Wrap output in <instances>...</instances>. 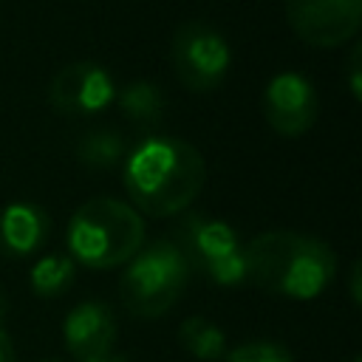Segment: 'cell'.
<instances>
[{"label":"cell","instance_id":"obj_1","mask_svg":"<svg viewBox=\"0 0 362 362\" xmlns=\"http://www.w3.org/2000/svg\"><path fill=\"white\" fill-rule=\"evenodd\" d=\"M206 184V161L184 139H144L124 164V189L133 209L167 218L184 212Z\"/></svg>","mask_w":362,"mask_h":362},{"label":"cell","instance_id":"obj_2","mask_svg":"<svg viewBox=\"0 0 362 362\" xmlns=\"http://www.w3.org/2000/svg\"><path fill=\"white\" fill-rule=\"evenodd\" d=\"M243 263L255 286L294 300L322 294L337 272V255L325 240L291 229L255 235L243 246Z\"/></svg>","mask_w":362,"mask_h":362},{"label":"cell","instance_id":"obj_3","mask_svg":"<svg viewBox=\"0 0 362 362\" xmlns=\"http://www.w3.org/2000/svg\"><path fill=\"white\" fill-rule=\"evenodd\" d=\"M144 221L119 198H88L68 223V257L90 269H113L141 249Z\"/></svg>","mask_w":362,"mask_h":362},{"label":"cell","instance_id":"obj_4","mask_svg":"<svg viewBox=\"0 0 362 362\" xmlns=\"http://www.w3.org/2000/svg\"><path fill=\"white\" fill-rule=\"evenodd\" d=\"M119 280V297L136 317L153 320L167 314L184 294L189 266L173 240H156L133 255Z\"/></svg>","mask_w":362,"mask_h":362},{"label":"cell","instance_id":"obj_5","mask_svg":"<svg viewBox=\"0 0 362 362\" xmlns=\"http://www.w3.org/2000/svg\"><path fill=\"white\" fill-rule=\"evenodd\" d=\"M173 235L189 274H204L215 286H238L246 280L243 246L235 229L223 221L201 212H184L173 226Z\"/></svg>","mask_w":362,"mask_h":362},{"label":"cell","instance_id":"obj_6","mask_svg":"<svg viewBox=\"0 0 362 362\" xmlns=\"http://www.w3.org/2000/svg\"><path fill=\"white\" fill-rule=\"evenodd\" d=\"M170 62L184 88L204 93L218 88L232 65V48L226 37L201 20L181 23L170 42Z\"/></svg>","mask_w":362,"mask_h":362},{"label":"cell","instance_id":"obj_7","mask_svg":"<svg viewBox=\"0 0 362 362\" xmlns=\"http://www.w3.org/2000/svg\"><path fill=\"white\" fill-rule=\"evenodd\" d=\"M291 31L314 48H337L356 37L362 0H283Z\"/></svg>","mask_w":362,"mask_h":362},{"label":"cell","instance_id":"obj_8","mask_svg":"<svg viewBox=\"0 0 362 362\" xmlns=\"http://www.w3.org/2000/svg\"><path fill=\"white\" fill-rule=\"evenodd\" d=\"M113 79L110 74L88 59L68 62L48 82V102L62 116H90L105 110L113 102Z\"/></svg>","mask_w":362,"mask_h":362},{"label":"cell","instance_id":"obj_9","mask_svg":"<svg viewBox=\"0 0 362 362\" xmlns=\"http://www.w3.org/2000/svg\"><path fill=\"white\" fill-rule=\"evenodd\" d=\"M263 113L274 133L291 139L311 130L320 113V99L314 85L303 74L283 71L272 76V82L263 90Z\"/></svg>","mask_w":362,"mask_h":362},{"label":"cell","instance_id":"obj_10","mask_svg":"<svg viewBox=\"0 0 362 362\" xmlns=\"http://www.w3.org/2000/svg\"><path fill=\"white\" fill-rule=\"evenodd\" d=\"M62 337L74 359H96L110 354L116 342V317L99 300H85L74 305L62 322Z\"/></svg>","mask_w":362,"mask_h":362},{"label":"cell","instance_id":"obj_11","mask_svg":"<svg viewBox=\"0 0 362 362\" xmlns=\"http://www.w3.org/2000/svg\"><path fill=\"white\" fill-rule=\"evenodd\" d=\"M48 235V215L42 206L14 201L0 212V249L11 257L31 255Z\"/></svg>","mask_w":362,"mask_h":362},{"label":"cell","instance_id":"obj_12","mask_svg":"<svg viewBox=\"0 0 362 362\" xmlns=\"http://www.w3.org/2000/svg\"><path fill=\"white\" fill-rule=\"evenodd\" d=\"M164 107H167V102H164L161 88L147 79H136L119 90V110L133 124H141V127L158 124L164 119Z\"/></svg>","mask_w":362,"mask_h":362},{"label":"cell","instance_id":"obj_13","mask_svg":"<svg viewBox=\"0 0 362 362\" xmlns=\"http://www.w3.org/2000/svg\"><path fill=\"white\" fill-rule=\"evenodd\" d=\"M178 342L204 362L221 359L226 351V334L221 331L218 322L206 320V317H187L178 328Z\"/></svg>","mask_w":362,"mask_h":362},{"label":"cell","instance_id":"obj_14","mask_svg":"<svg viewBox=\"0 0 362 362\" xmlns=\"http://www.w3.org/2000/svg\"><path fill=\"white\" fill-rule=\"evenodd\" d=\"M124 139L113 130H88L79 141H76V158L85 167L93 170H107L113 167L122 156H124Z\"/></svg>","mask_w":362,"mask_h":362},{"label":"cell","instance_id":"obj_15","mask_svg":"<svg viewBox=\"0 0 362 362\" xmlns=\"http://www.w3.org/2000/svg\"><path fill=\"white\" fill-rule=\"evenodd\" d=\"M31 288L40 297H57L62 294L74 280V260L62 255H48L31 266Z\"/></svg>","mask_w":362,"mask_h":362},{"label":"cell","instance_id":"obj_16","mask_svg":"<svg viewBox=\"0 0 362 362\" xmlns=\"http://www.w3.org/2000/svg\"><path fill=\"white\" fill-rule=\"evenodd\" d=\"M223 362H297L294 354L283 345V342H272V339H252V342H240L235 345Z\"/></svg>","mask_w":362,"mask_h":362},{"label":"cell","instance_id":"obj_17","mask_svg":"<svg viewBox=\"0 0 362 362\" xmlns=\"http://www.w3.org/2000/svg\"><path fill=\"white\" fill-rule=\"evenodd\" d=\"M359 62H362V45L354 42V48L348 54V88H351L354 99L362 96V68H359Z\"/></svg>","mask_w":362,"mask_h":362},{"label":"cell","instance_id":"obj_18","mask_svg":"<svg viewBox=\"0 0 362 362\" xmlns=\"http://www.w3.org/2000/svg\"><path fill=\"white\" fill-rule=\"evenodd\" d=\"M359 274H362V269H359V260L351 266V277H348V288H351V300H354V305H359L362 303V291H359Z\"/></svg>","mask_w":362,"mask_h":362},{"label":"cell","instance_id":"obj_19","mask_svg":"<svg viewBox=\"0 0 362 362\" xmlns=\"http://www.w3.org/2000/svg\"><path fill=\"white\" fill-rule=\"evenodd\" d=\"M0 362H14V348H11V339L3 328H0Z\"/></svg>","mask_w":362,"mask_h":362},{"label":"cell","instance_id":"obj_20","mask_svg":"<svg viewBox=\"0 0 362 362\" xmlns=\"http://www.w3.org/2000/svg\"><path fill=\"white\" fill-rule=\"evenodd\" d=\"M85 362H127V359L110 351V354H102V356H96V359H85Z\"/></svg>","mask_w":362,"mask_h":362},{"label":"cell","instance_id":"obj_21","mask_svg":"<svg viewBox=\"0 0 362 362\" xmlns=\"http://www.w3.org/2000/svg\"><path fill=\"white\" fill-rule=\"evenodd\" d=\"M3 317H6V297L0 294V328H3Z\"/></svg>","mask_w":362,"mask_h":362},{"label":"cell","instance_id":"obj_22","mask_svg":"<svg viewBox=\"0 0 362 362\" xmlns=\"http://www.w3.org/2000/svg\"><path fill=\"white\" fill-rule=\"evenodd\" d=\"M351 362H362V359H359V356H354V359H351Z\"/></svg>","mask_w":362,"mask_h":362}]
</instances>
